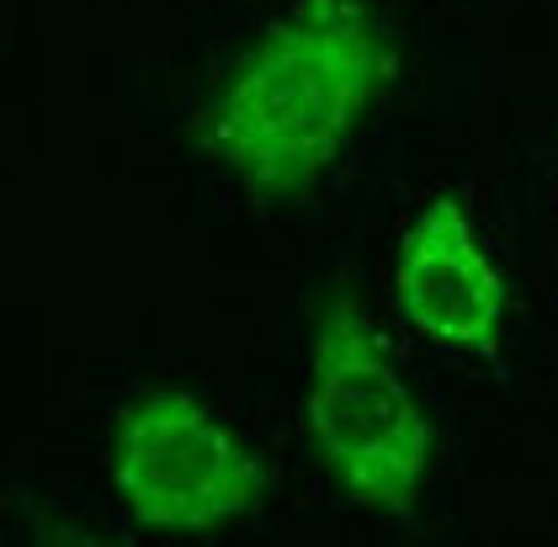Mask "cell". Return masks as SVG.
<instances>
[{"instance_id": "6da1fadb", "label": "cell", "mask_w": 558, "mask_h": 547, "mask_svg": "<svg viewBox=\"0 0 558 547\" xmlns=\"http://www.w3.org/2000/svg\"><path fill=\"white\" fill-rule=\"evenodd\" d=\"M399 75V38L367 0H293L197 107V144L260 203L308 192Z\"/></svg>"}, {"instance_id": "7a4b0ae2", "label": "cell", "mask_w": 558, "mask_h": 547, "mask_svg": "<svg viewBox=\"0 0 558 547\" xmlns=\"http://www.w3.org/2000/svg\"><path fill=\"white\" fill-rule=\"evenodd\" d=\"M303 425L351 506L404 521L436 463V425L388 356L362 297L330 293L314 319Z\"/></svg>"}, {"instance_id": "3957f363", "label": "cell", "mask_w": 558, "mask_h": 547, "mask_svg": "<svg viewBox=\"0 0 558 547\" xmlns=\"http://www.w3.org/2000/svg\"><path fill=\"white\" fill-rule=\"evenodd\" d=\"M107 473L133 526L160 537H203L240 526L266 506L256 447L192 388L149 382L112 421Z\"/></svg>"}, {"instance_id": "277c9868", "label": "cell", "mask_w": 558, "mask_h": 547, "mask_svg": "<svg viewBox=\"0 0 558 547\" xmlns=\"http://www.w3.org/2000/svg\"><path fill=\"white\" fill-rule=\"evenodd\" d=\"M393 308L410 330L447 351L495 356L506 325V282L489 251L473 234L469 208L441 192L415 212V223L399 240L393 266Z\"/></svg>"}]
</instances>
